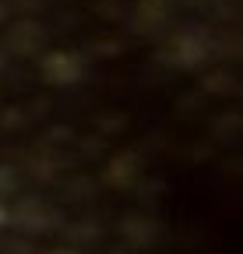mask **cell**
<instances>
[{
  "label": "cell",
  "instance_id": "3957f363",
  "mask_svg": "<svg viewBox=\"0 0 243 254\" xmlns=\"http://www.w3.org/2000/svg\"><path fill=\"white\" fill-rule=\"evenodd\" d=\"M56 254H74V251H56Z\"/></svg>",
  "mask_w": 243,
  "mask_h": 254
},
{
  "label": "cell",
  "instance_id": "7a4b0ae2",
  "mask_svg": "<svg viewBox=\"0 0 243 254\" xmlns=\"http://www.w3.org/2000/svg\"><path fill=\"white\" fill-rule=\"evenodd\" d=\"M0 226H7V208L0 205Z\"/></svg>",
  "mask_w": 243,
  "mask_h": 254
},
{
  "label": "cell",
  "instance_id": "6da1fadb",
  "mask_svg": "<svg viewBox=\"0 0 243 254\" xmlns=\"http://www.w3.org/2000/svg\"><path fill=\"white\" fill-rule=\"evenodd\" d=\"M43 78H46L49 85H74V81L85 78V64H81L78 53L53 50V53H46V60H43Z\"/></svg>",
  "mask_w": 243,
  "mask_h": 254
}]
</instances>
